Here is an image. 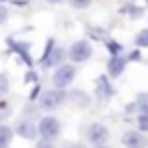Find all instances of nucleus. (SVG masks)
Masks as SVG:
<instances>
[{"label":"nucleus","instance_id":"nucleus-1","mask_svg":"<svg viewBox=\"0 0 148 148\" xmlns=\"http://www.w3.org/2000/svg\"><path fill=\"white\" fill-rule=\"evenodd\" d=\"M61 120L55 116H42L37 120V135L42 139H48V142H55L61 135Z\"/></svg>","mask_w":148,"mask_h":148},{"label":"nucleus","instance_id":"nucleus-2","mask_svg":"<svg viewBox=\"0 0 148 148\" xmlns=\"http://www.w3.org/2000/svg\"><path fill=\"white\" fill-rule=\"evenodd\" d=\"M65 57H68V50L57 46L55 39H50L46 50H44V57L39 59V65L42 68H59L61 63H65Z\"/></svg>","mask_w":148,"mask_h":148},{"label":"nucleus","instance_id":"nucleus-3","mask_svg":"<svg viewBox=\"0 0 148 148\" xmlns=\"http://www.w3.org/2000/svg\"><path fill=\"white\" fill-rule=\"evenodd\" d=\"M39 100H37V107L42 111H55L59 109L61 105L65 102V92L63 89H44V92H39Z\"/></svg>","mask_w":148,"mask_h":148},{"label":"nucleus","instance_id":"nucleus-4","mask_svg":"<svg viewBox=\"0 0 148 148\" xmlns=\"http://www.w3.org/2000/svg\"><path fill=\"white\" fill-rule=\"evenodd\" d=\"M74 79H76V65L74 63H61L55 70V74H52V85H55V89H63L65 92V87H70Z\"/></svg>","mask_w":148,"mask_h":148},{"label":"nucleus","instance_id":"nucleus-5","mask_svg":"<svg viewBox=\"0 0 148 148\" xmlns=\"http://www.w3.org/2000/svg\"><path fill=\"white\" fill-rule=\"evenodd\" d=\"M92 55H94V48H92V44H89L87 39H76V42L68 48V57H70V61H72L74 65L89 61Z\"/></svg>","mask_w":148,"mask_h":148},{"label":"nucleus","instance_id":"nucleus-6","mask_svg":"<svg viewBox=\"0 0 148 148\" xmlns=\"http://www.w3.org/2000/svg\"><path fill=\"white\" fill-rule=\"evenodd\" d=\"M87 142L92 146H107V139H109V129H107L102 122H94L87 126V133H85Z\"/></svg>","mask_w":148,"mask_h":148},{"label":"nucleus","instance_id":"nucleus-7","mask_svg":"<svg viewBox=\"0 0 148 148\" xmlns=\"http://www.w3.org/2000/svg\"><path fill=\"white\" fill-rule=\"evenodd\" d=\"M122 146L124 148H148V137L144 133H139L137 129L126 131V133L122 135Z\"/></svg>","mask_w":148,"mask_h":148},{"label":"nucleus","instance_id":"nucleus-8","mask_svg":"<svg viewBox=\"0 0 148 148\" xmlns=\"http://www.w3.org/2000/svg\"><path fill=\"white\" fill-rule=\"evenodd\" d=\"M7 44H9V48L15 52V55L20 57V59L24 61V63L28 65V70H33V59H31V44H26V42H18V39H7Z\"/></svg>","mask_w":148,"mask_h":148},{"label":"nucleus","instance_id":"nucleus-9","mask_svg":"<svg viewBox=\"0 0 148 148\" xmlns=\"http://www.w3.org/2000/svg\"><path fill=\"white\" fill-rule=\"evenodd\" d=\"M13 133H18L22 139H28V142H33V139L39 137V135H37V124H35L33 120H24V118L15 124Z\"/></svg>","mask_w":148,"mask_h":148},{"label":"nucleus","instance_id":"nucleus-10","mask_svg":"<svg viewBox=\"0 0 148 148\" xmlns=\"http://www.w3.org/2000/svg\"><path fill=\"white\" fill-rule=\"evenodd\" d=\"M113 94H116V87L111 85L109 76L107 74L98 76L96 79V98L98 100H109V98H113Z\"/></svg>","mask_w":148,"mask_h":148},{"label":"nucleus","instance_id":"nucleus-11","mask_svg":"<svg viewBox=\"0 0 148 148\" xmlns=\"http://www.w3.org/2000/svg\"><path fill=\"white\" fill-rule=\"evenodd\" d=\"M124 68H126V57H122V55L109 57V61H107V76L109 79H118V76H122Z\"/></svg>","mask_w":148,"mask_h":148},{"label":"nucleus","instance_id":"nucleus-12","mask_svg":"<svg viewBox=\"0 0 148 148\" xmlns=\"http://www.w3.org/2000/svg\"><path fill=\"white\" fill-rule=\"evenodd\" d=\"M89 94L83 92V89H72V92H65V102H70V105L74 107H81V109H85V107L89 105Z\"/></svg>","mask_w":148,"mask_h":148},{"label":"nucleus","instance_id":"nucleus-13","mask_svg":"<svg viewBox=\"0 0 148 148\" xmlns=\"http://www.w3.org/2000/svg\"><path fill=\"white\" fill-rule=\"evenodd\" d=\"M13 139V129L9 124H0V148H9Z\"/></svg>","mask_w":148,"mask_h":148},{"label":"nucleus","instance_id":"nucleus-14","mask_svg":"<svg viewBox=\"0 0 148 148\" xmlns=\"http://www.w3.org/2000/svg\"><path fill=\"white\" fill-rule=\"evenodd\" d=\"M133 105H135V111H137V113H148V94H139Z\"/></svg>","mask_w":148,"mask_h":148},{"label":"nucleus","instance_id":"nucleus-15","mask_svg":"<svg viewBox=\"0 0 148 148\" xmlns=\"http://www.w3.org/2000/svg\"><path fill=\"white\" fill-rule=\"evenodd\" d=\"M72 9H76V11H85V9H89L92 7V2L94 0H65Z\"/></svg>","mask_w":148,"mask_h":148},{"label":"nucleus","instance_id":"nucleus-16","mask_svg":"<svg viewBox=\"0 0 148 148\" xmlns=\"http://www.w3.org/2000/svg\"><path fill=\"white\" fill-rule=\"evenodd\" d=\"M11 89V83H9V76L5 72H0V98H5Z\"/></svg>","mask_w":148,"mask_h":148},{"label":"nucleus","instance_id":"nucleus-17","mask_svg":"<svg viewBox=\"0 0 148 148\" xmlns=\"http://www.w3.org/2000/svg\"><path fill=\"white\" fill-rule=\"evenodd\" d=\"M135 46L137 48H148V28H144V31H139L137 35H135Z\"/></svg>","mask_w":148,"mask_h":148},{"label":"nucleus","instance_id":"nucleus-18","mask_svg":"<svg viewBox=\"0 0 148 148\" xmlns=\"http://www.w3.org/2000/svg\"><path fill=\"white\" fill-rule=\"evenodd\" d=\"M137 131L144 135L148 133V113H137Z\"/></svg>","mask_w":148,"mask_h":148},{"label":"nucleus","instance_id":"nucleus-19","mask_svg":"<svg viewBox=\"0 0 148 148\" xmlns=\"http://www.w3.org/2000/svg\"><path fill=\"white\" fill-rule=\"evenodd\" d=\"M107 50L111 52V57H118V55H122V44L113 42V39H107Z\"/></svg>","mask_w":148,"mask_h":148},{"label":"nucleus","instance_id":"nucleus-20","mask_svg":"<svg viewBox=\"0 0 148 148\" xmlns=\"http://www.w3.org/2000/svg\"><path fill=\"white\" fill-rule=\"evenodd\" d=\"M7 20H9V9H7V5H2V2H0V26H2V24H7Z\"/></svg>","mask_w":148,"mask_h":148},{"label":"nucleus","instance_id":"nucleus-21","mask_svg":"<svg viewBox=\"0 0 148 148\" xmlns=\"http://www.w3.org/2000/svg\"><path fill=\"white\" fill-rule=\"evenodd\" d=\"M122 11H126V13H131V18H137L139 13H142V9L139 7H133V5H129V7H124Z\"/></svg>","mask_w":148,"mask_h":148},{"label":"nucleus","instance_id":"nucleus-22","mask_svg":"<svg viewBox=\"0 0 148 148\" xmlns=\"http://www.w3.org/2000/svg\"><path fill=\"white\" fill-rule=\"evenodd\" d=\"M35 148H55V142H48V139H39Z\"/></svg>","mask_w":148,"mask_h":148},{"label":"nucleus","instance_id":"nucleus-23","mask_svg":"<svg viewBox=\"0 0 148 148\" xmlns=\"http://www.w3.org/2000/svg\"><path fill=\"white\" fill-rule=\"evenodd\" d=\"M63 148H87L85 144H81V142H72V144H65Z\"/></svg>","mask_w":148,"mask_h":148},{"label":"nucleus","instance_id":"nucleus-24","mask_svg":"<svg viewBox=\"0 0 148 148\" xmlns=\"http://www.w3.org/2000/svg\"><path fill=\"white\" fill-rule=\"evenodd\" d=\"M139 59V50H133L129 57H126V61H137Z\"/></svg>","mask_w":148,"mask_h":148},{"label":"nucleus","instance_id":"nucleus-25","mask_svg":"<svg viewBox=\"0 0 148 148\" xmlns=\"http://www.w3.org/2000/svg\"><path fill=\"white\" fill-rule=\"evenodd\" d=\"M35 79H37V76H35V72H28L26 76H24V81H26V83H28V81H31V83H33V81H35Z\"/></svg>","mask_w":148,"mask_h":148},{"label":"nucleus","instance_id":"nucleus-26","mask_svg":"<svg viewBox=\"0 0 148 148\" xmlns=\"http://www.w3.org/2000/svg\"><path fill=\"white\" fill-rule=\"evenodd\" d=\"M31 0H11V5H20V7H24V5H28Z\"/></svg>","mask_w":148,"mask_h":148},{"label":"nucleus","instance_id":"nucleus-27","mask_svg":"<svg viewBox=\"0 0 148 148\" xmlns=\"http://www.w3.org/2000/svg\"><path fill=\"white\" fill-rule=\"evenodd\" d=\"M48 5H61V2H65V0H46Z\"/></svg>","mask_w":148,"mask_h":148},{"label":"nucleus","instance_id":"nucleus-28","mask_svg":"<svg viewBox=\"0 0 148 148\" xmlns=\"http://www.w3.org/2000/svg\"><path fill=\"white\" fill-rule=\"evenodd\" d=\"M5 118H7V116H5V113H2V111H0V124L5 122Z\"/></svg>","mask_w":148,"mask_h":148},{"label":"nucleus","instance_id":"nucleus-29","mask_svg":"<svg viewBox=\"0 0 148 148\" xmlns=\"http://www.w3.org/2000/svg\"><path fill=\"white\" fill-rule=\"evenodd\" d=\"M94 148H109V146H94Z\"/></svg>","mask_w":148,"mask_h":148}]
</instances>
